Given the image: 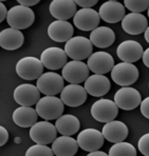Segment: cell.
I'll use <instances>...</instances> for the list:
<instances>
[{
    "label": "cell",
    "mask_w": 149,
    "mask_h": 156,
    "mask_svg": "<svg viewBox=\"0 0 149 156\" xmlns=\"http://www.w3.org/2000/svg\"><path fill=\"white\" fill-rule=\"evenodd\" d=\"M93 44L90 39L84 36L72 37L65 44V52L72 60L82 61L92 55Z\"/></svg>",
    "instance_id": "obj_1"
},
{
    "label": "cell",
    "mask_w": 149,
    "mask_h": 156,
    "mask_svg": "<svg viewBox=\"0 0 149 156\" xmlns=\"http://www.w3.org/2000/svg\"><path fill=\"white\" fill-rule=\"evenodd\" d=\"M36 111L38 116L45 120L58 119L64 114L65 104L63 100L55 96H45L36 105Z\"/></svg>",
    "instance_id": "obj_2"
},
{
    "label": "cell",
    "mask_w": 149,
    "mask_h": 156,
    "mask_svg": "<svg viewBox=\"0 0 149 156\" xmlns=\"http://www.w3.org/2000/svg\"><path fill=\"white\" fill-rule=\"evenodd\" d=\"M35 14L30 8L24 5H15L9 10L6 21L12 29L24 30L27 29L34 23Z\"/></svg>",
    "instance_id": "obj_3"
},
{
    "label": "cell",
    "mask_w": 149,
    "mask_h": 156,
    "mask_svg": "<svg viewBox=\"0 0 149 156\" xmlns=\"http://www.w3.org/2000/svg\"><path fill=\"white\" fill-rule=\"evenodd\" d=\"M43 65L40 59L33 56L21 58L16 63V73L20 78L26 80L38 79L43 74Z\"/></svg>",
    "instance_id": "obj_4"
},
{
    "label": "cell",
    "mask_w": 149,
    "mask_h": 156,
    "mask_svg": "<svg viewBox=\"0 0 149 156\" xmlns=\"http://www.w3.org/2000/svg\"><path fill=\"white\" fill-rule=\"evenodd\" d=\"M111 78L118 86L129 87L139 79V70L133 63L122 61L113 66L111 71Z\"/></svg>",
    "instance_id": "obj_5"
},
{
    "label": "cell",
    "mask_w": 149,
    "mask_h": 156,
    "mask_svg": "<svg viewBox=\"0 0 149 156\" xmlns=\"http://www.w3.org/2000/svg\"><path fill=\"white\" fill-rule=\"evenodd\" d=\"M64 79L63 76L55 72H47L43 73L37 79L36 87L40 93L45 94V96H55L57 94H60L64 90Z\"/></svg>",
    "instance_id": "obj_6"
},
{
    "label": "cell",
    "mask_w": 149,
    "mask_h": 156,
    "mask_svg": "<svg viewBox=\"0 0 149 156\" xmlns=\"http://www.w3.org/2000/svg\"><path fill=\"white\" fill-rule=\"evenodd\" d=\"M57 129L47 120L38 121L30 129V137L37 144L48 146L57 138Z\"/></svg>",
    "instance_id": "obj_7"
},
{
    "label": "cell",
    "mask_w": 149,
    "mask_h": 156,
    "mask_svg": "<svg viewBox=\"0 0 149 156\" xmlns=\"http://www.w3.org/2000/svg\"><path fill=\"white\" fill-rule=\"evenodd\" d=\"M118 114V107L114 101L110 99H98L91 107V115L95 120L100 122H110L115 120Z\"/></svg>",
    "instance_id": "obj_8"
},
{
    "label": "cell",
    "mask_w": 149,
    "mask_h": 156,
    "mask_svg": "<svg viewBox=\"0 0 149 156\" xmlns=\"http://www.w3.org/2000/svg\"><path fill=\"white\" fill-rule=\"evenodd\" d=\"M77 144L79 148L87 152H94L98 151L104 144L105 137L102 132L96 129H85L81 131L77 135Z\"/></svg>",
    "instance_id": "obj_9"
},
{
    "label": "cell",
    "mask_w": 149,
    "mask_h": 156,
    "mask_svg": "<svg viewBox=\"0 0 149 156\" xmlns=\"http://www.w3.org/2000/svg\"><path fill=\"white\" fill-rule=\"evenodd\" d=\"M114 102L120 109L131 111L141 105L142 96L136 89L130 87H122L114 95Z\"/></svg>",
    "instance_id": "obj_10"
},
{
    "label": "cell",
    "mask_w": 149,
    "mask_h": 156,
    "mask_svg": "<svg viewBox=\"0 0 149 156\" xmlns=\"http://www.w3.org/2000/svg\"><path fill=\"white\" fill-rule=\"evenodd\" d=\"M63 77L69 83L81 84L89 77V68L87 63L82 61L71 60L63 68Z\"/></svg>",
    "instance_id": "obj_11"
},
{
    "label": "cell",
    "mask_w": 149,
    "mask_h": 156,
    "mask_svg": "<svg viewBox=\"0 0 149 156\" xmlns=\"http://www.w3.org/2000/svg\"><path fill=\"white\" fill-rule=\"evenodd\" d=\"M40 98V91L34 84L22 83L14 90V100L21 107L37 105Z\"/></svg>",
    "instance_id": "obj_12"
},
{
    "label": "cell",
    "mask_w": 149,
    "mask_h": 156,
    "mask_svg": "<svg viewBox=\"0 0 149 156\" xmlns=\"http://www.w3.org/2000/svg\"><path fill=\"white\" fill-rule=\"evenodd\" d=\"M67 57L65 50L57 47H50L41 53L40 60L45 68L55 71L63 69L67 65Z\"/></svg>",
    "instance_id": "obj_13"
},
{
    "label": "cell",
    "mask_w": 149,
    "mask_h": 156,
    "mask_svg": "<svg viewBox=\"0 0 149 156\" xmlns=\"http://www.w3.org/2000/svg\"><path fill=\"white\" fill-rule=\"evenodd\" d=\"M88 68L91 72L98 75H105L111 72L114 66L113 57L107 52H95L88 58Z\"/></svg>",
    "instance_id": "obj_14"
},
{
    "label": "cell",
    "mask_w": 149,
    "mask_h": 156,
    "mask_svg": "<svg viewBox=\"0 0 149 156\" xmlns=\"http://www.w3.org/2000/svg\"><path fill=\"white\" fill-rule=\"evenodd\" d=\"M100 22V14L93 9H81L73 17V23L81 31H94Z\"/></svg>",
    "instance_id": "obj_15"
},
{
    "label": "cell",
    "mask_w": 149,
    "mask_h": 156,
    "mask_svg": "<svg viewBox=\"0 0 149 156\" xmlns=\"http://www.w3.org/2000/svg\"><path fill=\"white\" fill-rule=\"evenodd\" d=\"M116 54L123 62L132 63L143 57L144 50L142 44L137 41L125 40L118 47Z\"/></svg>",
    "instance_id": "obj_16"
},
{
    "label": "cell",
    "mask_w": 149,
    "mask_h": 156,
    "mask_svg": "<svg viewBox=\"0 0 149 156\" xmlns=\"http://www.w3.org/2000/svg\"><path fill=\"white\" fill-rule=\"evenodd\" d=\"M87 91L81 84H68L60 93V99L65 105L71 108L79 107L87 100Z\"/></svg>",
    "instance_id": "obj_17"
},
{
    "label": "cell",
    "mask_w": 149,
    "mask_h": 156,
    "mask_svg": "<svg viewBox=\"0 0 149 156\" xmlns=\"http://www.w3.org/2000/svg\"><path fill=\"white\" fill-rule=\"evenodd\" d=\"M125 6L116 0H109L100 5V18L108 23H118L122 21L125 17Z\"/></svg>",
    "instance_id": "obj_18"
},
{
    "label": "cell",
    "mask_w": 149,
    "mask_h": 156,
    "mask_svg": "<svg viewBox=\"0 0 149 156\" xmlns=\"http://www.w3.org/2000/svg\"><path fill=\"white\" fill-rule=\"evenodd\" d=\"M49 10L54 18L64 21L74 17L77 13L74 0H53L50 3Z\"/></svg>",
    "instance_id": "obj_19"
},
{
    "label": "cell",
    "mask_w": 149,
    "mask_h": 156,
    "mask_svg": "<svg viewBox=\"0 0 149 156\" xmlns=\"http://www.w3.org/2000/svg\"><path fill=\"white\" fill-rule=\"evenodd\" d=\"M74 29L69 21L55 20L48 27V35L56 42H67L73 37Z\"/></svg>",
    "instance_id": "obj_20"
},
{
    "label": "cell",
    "mask_w": 149,
    "mask_h": 156,
    "mask_svg": "<svg viewBox=\"0 0 149 156\" xmlns=\"http://www.w3.org/2000/svg\"><path fill=\"white\" fill-rule=\"evenodd\" d=\"M84 88L89 95L94 97H102L110 91L111 84L105 75L94 74L92 76H89L88 79L85 81Z\"/></svg>",
    "instance_id": "obj_21"
},
{
    "label": "cell",
    "mask_w": 149,
    "mask_h": 156,
    "mask_svg": "<svg viewBox=\"0 0 149 156\" xmlns=\"http://www.w3.org/2000/svg\"><path fill=\"white\" fill-rule=\"evenodd\" d=\"M122 27L130 35H139L143 32L145 33L148 27L147 18L143 14L129 13L122 20Z\"/></svg>",
    "instance_id": "obj_22"
},
{
    "label": "cell",
    "mask_w": 149,
    "mask_h": 156,
    "mask_svg": "<svg viewBox=\"0 0 149 156\" xmlns=\"http://www.w3.org/2000/svg\"><path fill=\"white\" fill-rule=\"evenodd\" d=\"M102 133L105 139L110 143L118 144L125 140L128 136V128L124 122L120 120H112L105 123L102 129Z\"/></svg>",
    "instance_id": "obj_23"
},
{
    "label": "cell",
    "mask_w": 149,
    "mask_h": 156,
    "mask_svg": "<svg viewBox=\"0 0 149 156\" xmlns=\"http://www.w3.org/2000/svg\"><path fill=\"white\" fill-rule=\"evenodd\" d=\"M24 36L21 31L16 29H4L0 32V47L8 51L17 50L24 44Z\"/></svg>",
    "instance_id": "obj_24"
},
{
    "label": "cell",
    "mask_w": 149,
    "mask_h": 156,
    "mask_svg": "<svg viewBox=\"0 0 149 156\" xmlns=\"http://www.w3.org/2000/svg\"><path fill=\"white\" fill-rule=\"evenodd\" d=\"M52 150L55 156H74L79 146L77 140L71 136L57 137L52 143Z\"/></svg>",
    "instance_id": "obj_25"
},
{
    "label": "cell",
    "mask_w": 149,
    "mask_h": 156,
    "mask_svg": "<svg viewBox=\"0 0 149 156\" xmlns=\"http://www.w3.org/2000/svg\"><path fill=\"white\" fill-rule=\"evenodd\" d=\"M13 121L21 128H32L37 122L38 114L32 107H19L14 111Z\"/></svg>",
    "instance_id": "obj_26"
},
{
    "label": "cell",
    "mask_w": 149,
    "mask_h": 156,
    "mask_svg": "<svg viewBox=\"0 0 149 156\" xmlns=\"http://www.w3.org/2000/svg\"><path fill=\"white\" fill-rule=\"evenodd\" d=\"M90 41L93 45L105 49L112 45L115 41V34L112 29L108 27H98L90 34Z\"/></svg>",
    "instance_id": "obj_27"
},
{
    "label": "cell",
    "mask_w": 149,
    "mask_h": 156,
    "mask_svg": "<svg viewBox=\"0 0 149 156\" xmlns=\"http://www.w3.org/2000/svg\"><path fill=\"white\" fill-rule=\"evenodd\" d=\"M55 127L57 132L61 134V136H72L76 134L77 131L79 130L81 122L76 116L71 114H64L58 119H56Z\"/></svg>",
    "instance_id": "obj_28"
},
{
    "label": "cell",
    "mask_w": 149,
    "mask_h": 156,
    "mask_svg": "<svg viewBox=\"0 0 149 156\" xmlns=\"http://www.w3.org/2000/svg\"><path fill=\"white\" fill-rule=\"evenodd\" d=\"M109 156H136V150L131 144L122 141L110 148Z\"/></svg>",
    "instance_id": "obj_29"
},
{
    "label": "cell",
    "mask_w": 149,
    "mask_h": 156,
    "mask_svg": "<svg viewBox=\"0 0 149 156\" xmlns=\"http://www.w3.org/2000/svg\"><path fill=\"white\" fill-rule=\"evenodd\" d=\"M52 148L45 144H34L31 146L26 152V156H54Z\"/></svg>",
    "instance_id": "obj_30"
},
{
    "label": "cell",
    "mask_w": 149,
    "mask_h": 156,
    "mask_svg": "<svg viewBox=\"0 0 149 156\" xmlns=\"http://www.w3.org/2000/svg\"><path fill=\"white\" fill-rule=\"evenodd\" d=\"M124 4L131 13L141 14L149 9V0H125Z\"/></svg>",
    "instance_id": "obj_31"
},
{
    "label": "cell",
    "mask_w": 149,
    "mask_h": 156,
    "mask_svg": "<svg viewBox=\"0 0 149 156\" xmlns=\"http://www.w3.org/2000/svg\"><path fill=\"white\" fill-rule=\"evenodd\" d=\"M137 148L144 156H149V133L144 134L137 143Z\"/></svg>",
    "instance_id": "obj_32"
},
{
    "label": "cell",
    "mask_w": 149,
    "mask_h": 156,
    "mask_svg": "<svg viewBox=\"0 0 149 156\" xmlns=\"http://www.w3.org/2000/svg\"><path fill=\"white\" fill-rule=\"evenodd\" d=\"M76 5H79L82 9H91L97 3V0H76Z\"/></svg>",
    "instance_id": "obj_33"
},
{
    "label": "cell",
    "mask_w": 149,
    "mask_h": 156,
    "mask_svg": "<svg viewBox=\"0 0 149 156\" xmlns=\"http://www.w3.org/2000/svg\"><path fill=\"white\" fill-rule=\"evenodd\" d=\"M140 109H141V113L143 114V116L149 119V96L144 100H142Z\"/></svg>",
    "instance_id": "obj_34"
},
{
    "label": "cell",
    "mask_w": 149,
    "mask_h": 156,
    "mask_svg": "<svg viewBox=\"0 0 149 156\" xmlns=\"http://www.w3.org/2000/svg\"><path fill=\"white\" fill-rule=\"evenodd\" d=\"M9 140V133L3 126L0 127V146L3 147Z\"/></svg>",
    "instance_id": "obj_35"
},
{
    "label": "cell",
    "mask_w": 149,
    "mask_h": 156,
    "mask_svg": "<svg viewBox=\"0 0 149 156\" xmlns=\"http://www.w3.org/2000/svg\"><path fill=\"white\" fill-rule=\"evenodd\" d=\"M38 2H39V0H18V3H19L20 5L27 6V8L35 5Z\"/></svg>",
    "instance_id": "obj_36"
},
{
    "label": "cell",
    "mask_w": 149,
    "mask_h": 156,
    "mask_svg": "<svg viewBox=\"0 0 149 156\" xmlns=\"http://www.w3.org/2000/svg\"><path fill=\"white\" fill-rule=\"evenodd\" d=\"M9 11L6 10L5 5L2 2H0V22H2L4 20V18L8 17Z\"/></svg>",
    "instance_id": "obj_37"
},
{
    "label": "cell",
    "mask_w": 149,
    "mask_h": 156,
    "mask_svg": "<svg viewBox=\"0 0 149 156\" xmlns=\"http://www.w3.org/2000/svg\"><path fill=\"white\" fill-rule=\"evenodd\" d=\"M142 58H143L144 65L147 66V68H149V48L144 51V54H143V57H142Z\"/></svg>",
    "instance_id": "obj_38"
},
{
    "label": "cell",
    "mask_w": 149,
    "mask_h": 156,
    "mask_svg": "<svg viewBox=\"0 0 149 156\" xmlns=\"http://www.w3.org/2000/svg\"><path fill=\"white\" fill-rule=\"evenodd\" d=\"M87 156H109V154H106L103 151H94V152H89Z\"/></svg>",
    "instance_id": "obj_39"
},
{
    "label": "cell",
    "mask_w": 149,
    "mask_h": 156,
    "mask_svg": "<svg viewBox=\"0 0 149 156\" xmlns=\"http://www.w3.org/2000/svg\"><path fill=\"white\" fill-rule=\"evenodd\" d=\"M145 39H146V41H147V42L149 43V27H147V30H146L145 31Z\"/></svg>",
    "instance_id": "obj_40"
},
{
    "label": "cell",
    "mask_w": 149,
    "mask_h": 156,
    "mask_svg": "<svg viewBox=\"0 0 149 156\" xmlns=\"http://www.w3.org/2000/svg\"><path fill=\"white\" fill-rule=\"evenodd\" d=\"M15 143L16 144H19L20 143V138H19V137H16V138H15Z\"/></svg>",
    "instance_id": "obj_41"
},
{
    "label": "cell",
    "mask_w": 149,
    "mask_h": 156,
    "mask_svg": "<svg viewBox=\"0 0 149 156\" xmlns=\"http://www.w3.org/2000/svg\"><path fill=\"white\" fill-rule=\"evenodd\" d=\"M148 17H149V9H148Z\"/></svg>",
    "instance_id": "obj_42"
},
{
    "label": "cell",
    "mask_w": 149,
    "mask_h": 156,
    "mask_svg": "<svg viewBox=\"0 0 149 156\" xmlns=\"http://www.w3.org/2000/svg\"><path fill=\"white\" fill-rule=\"evenodd\" d=\"M148 86H149V84H148Z\"/></svg>",
    "instance_id": "obj_43"
}]
</instances>
